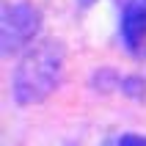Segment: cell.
Here are the masks:
<instances>
[{
  "label": "cell",
  "mask_w": 146,
  "mask_h": 146,
  "mask_svg": "<svg viewBox=\"0 0 146 146\" xmlns=\"http://www.w3.org/2000/svg\"><path fill=\"white\" fill-rule=\"evenodd\" d=\"M64 47L55 41H44L31 52H25L22 61L14 69L11 91L19 105H36L52 94L61 86L64 74Z\"/></svg>",
  "instance_id": "1"
},
{
  "label": "cell",
  "mask_w": 146,
  "mask_h": 146,
  "mask_svg": "<svg viewBox=\"0 0 146 146\" xmlns=\"http://www.w3.org/2000/svg\"><path fill=\"white\" fill-rule=\"evenodd\" d=\"M39 25H41V17L33 3H28V0L8 3L0 14V52L14 55L22 47H28L33 36L39 33Z\"/></svg>",
  "instance_id": "2"
},
{
  "label": "cell",
  "mask_w": 146,
  "mask_h": 146,
  "mask_svg": "<svg viewBox=\"0 0 146 146\" xmlns=\"http://www.w3.org/2000/svg\"><path fill=\"white\" fill-rule=\"evenodd\" d=\"M121 39L130 50L146 41V0H127L121 14Z\"/></svg>",
  "instance_id": "3"
},
{
  "label": "cell",
  "mask_w": 146,
  "mask_h": 146,
  "mask_svg": "<svg viewBox=\"0 0 146 146\" xmlns=\"http://www.w3.org/2000/svg\"><path fill=\"white\" fill-rule=\"evenodd\" d=\"M105 146H119V141H108V143Z\"/></svg>",
  "instance_id": "4"
}]
</instances>
